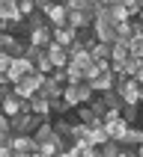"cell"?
Wrapping results in <instances>:
<instances>
[{
  "label": "cell",
  "instance_id": "6da1fadb",
  "mask_svg": "<svg viewBox=\"0 0 143 157\" xmlns=\"http://www.w3.org/2000/svg\"><path fill=\"white\" fill-rule=\"evenodd\" d=\"M27 71H33V59L30 56H12V62L6 68V77H9V83H18Z\"/></svg>",
  "mask_w": 143,
  "mask_h": 157
},
{
  "label": "cell",
  "instance_id": "7a4b0ae2",
  "mask_svg": "<svg viewBox=\"0 0 143 157\" xmlns=\"http://www.w3.org/2000/svg\"><path fill=\"white\" fill-rule=\"evenodd\" d=\"M66 3H48V6H42V15L45 21H48V27H63L66 24Z\"/></svg>",
  "mask_w": 143,
  "mask_h": 157
},
{
  "label": "cell",
  "instance_id": "3957f363",
  "mask_svg": "<svg viewBox=\"0 0 143 157\" xmlns=\"http://www.w3.org/2000/svg\"><path fill=\"white\" fill-rule=\"evenodd\" d=\"M66 24L75 27V30H84V27H92V15L84 12V9H69L66 12Z\"/></svg>",
  "mask_w": 143,
  "mask_h": 157
},
{
  "label": "cell",
  "instance_id": "277c9868",
  "mask_svg": "<svg viewBox=\"0 0 143 157\" xmlns=\"http://www.w3.org/2000/svg\"><path fill=\"white\" fill-rule=\"evenodd\" d=\"M45 51H48V59H51V65H54V68H63V65H69V51H66L63 44L51 42L48 48H45Z\"/></svg>",
  "mask_w": 143,
  "mask_h": 157
},
{
  "label": "cell",
  "instance_id": "5b68a950",
  "mask_svg": "<svg viewBox=\"0 0 143 157\" xmlns=\"http://www.w3.org/2000/svg\"><path fill=\"white\" fill-rule=\"evenodd\" d=\"M75 27H69V24H63V27H51V36H54V42L57 44H63V48H69L72 42H75Z\"/></svg>",
  "mask_w": 143,
  "mask_h": 157
},
{
  "label": "cell",
  "instance_id": "8992f818",
  "mask_svg": "<svg viewBox=\"0 0 143 157\" xmlns=\"http://www.w3.org/2000/svg\"><path fill=\"white\" fill-rule=\"evenodd\" d=\"M89 83H92V89H96V95H101V92H107V89H113L116 74H113V71H101V74H96Z\"/></svg>",
  "mask_w": 143,
  "mask_h": 157
},
{
  "label": "cell",
  "instance_id": "52a82bcc",
  "mask_svg": "<svg viewBox=\"0 0 143 157\" xmlns=\"http://www.w3.org/2000/svg\"><path fill=\"white\" fill-rule=\"evenodd\" d=\"M39 95H45L48 101H54V98H63V83L60 80H54L51 74L45 77V83L39 86Z\"/></svg>",
  "mask_w": 143,
  "mask_h": 157
},
{
  "label": "cell",
  "instance_id": "ba28073f",
  "mask_svg": "<svg viewBox=\"0 0 143 157\" xmlns=\"http://www.w3.org/2000/svg\"><path fill=\"white\" fill-rule=\"evenodd\" d=\"M30 110H33L36 116H42V119H51V101H48V98L45 95H39V92H36L33 98H30Z\"/></svg>",
  "mask_w": 143,
  "mask_h": 157
},
{
  "label": "cell",
  "instance_id": "9c48e42d",
  "mask_svg": "<svg viewBox=\"0 0 143 157\" xmlns=\"http://www.w3.org/2000/svg\"><path fill=\"white\" fill-rule=\"evenodd\" d=\"M0 18H6L9 24L24 21V18H21V12H18V0H0Z\"/></svg>",
  "mask_w": 143,
  "mask_h": 157
},
{
  "label": "cell",
  "instance_id": "30bf717a",
  "mask_svg": "<svg viewBox=\"0 0 143 157\" xmlns=\"http://www.w3.org/2000/svg\"><path fill=\"white\" fill-rule=\"evenodd\" d=\"M27 42H33V44H42V48H48V44L54 42L51 27L45 24V27H39V30H30V33H27Z\"/></svg>",
  "mask_w": 143,
  "mask_h": 157
},
{
  "label": "cell",
  "instance_id": "8fae6325",
  "mask_svg": "<svg viewBox=\"0 0 143 157\" xmlns=\"http://www.w3.org/2000/svg\"><path fill=\"white\" fill-rule=\"evenodd\" d=\"M21 107H24V101H21V98H18L15 92H9V95L3 98V101H0V110H3L6 116H15V113H21Z\"/></svg>",
  "mask_w": 143,
  "mask_h": 157
},
{
  "label": "cell",
  "instance_id": "7c38bea8",
  "mask_svg": "<svg viewBox=\"0 0 143 157\" xmlns=\"http://www.w3.org/2000/svg\"><path fill=\"white\" fill-rule=\"evenodd\" d=\"M98 157H122V142L119 140H107L98 145Z\"/></svg>",
  "mask_w": 143,
  "mask_h": 157
},
{
  "label": "cell",
  "instance_id": "4fadbf2b",
  "mask_svg": "<svg viewBox=\"0 0 143 157\" xmlns=\"http://www.w3.org/2000/svg\"><path fill=\"white\" fill-rule=\"evenodd\" d=\"M119 116H122V122L137 124V119H140V104H122L119 107Z\"/></svg>",
  "mask_w": 143,
  "mask_h": 157
},
{
  "label": "cell",
  "instance_id": "5bb4252c",
  "mask_svg": "<svg viewBox=\"0 0 143 157\" xmlns=\"http://www.w3.org/2000/svg\"><path fill=\"white\" fill-rule=\"evenodd\" d=\"M101 101L107 104V110H119V107H122V95H119V89H107V92H101Z\"/></svg>",
  "mask_w": 143,
  "mask_h": 157
},
{
  "label": "cell",
  "instance_id": "9a60e30c",
  "mask_svg": "<svg viewBox=\"0 0 143 157\" xmlns=\"http://www.w3.org/2000/svg\"><path fill=\"white\" fill-rule=\"evenodd\" d=\"M110 44H113V42H98V39H96V44L89 48L92 59H110Z\"/></svg>",
  "mask_w": 143,
  "mask_h": 157
},
{
  "label": "cell",
  "instance_id": "2e32d148",
  "mask_svg": "<svg viewBox=\"0 0 143 157\" xmlns=\"http://www.w3.org/2000/svg\"><path fill=\"white\" fill-rule=\"evenodd\" d=\"M110 140V133L104 131V124H92V133H89V142L92 145H101V142Z\"/></svg>",
  "mask_w": 143,
  "mask_h": 157
},
{
  "label": "cell",
  "instance_id": "e0dca14e",
  "mask_svg": "<svg viewBox=\"0 0 143 157\" xmlns=\"http://www.w3.org/2000/svg\"><path fill=\"white\" fill-rule=\"evenodd\" d=\"M80 80H84V71L69 62V65H66V83H80Z\"/></svg>",
  "mask_w": 143,
  "mask_h": 157
},
{
  "label": "cell",
  "instance_id": "ac0fdd59",
  "mask_svg": "<svg viewBox=\"0 0 143 157\" xmlns=\"http://www.w3.org/2000/svg\"><path fill=\"white\" fill-rule=\"evenodd\" d=\"M42 53H45V48H42V44H33V42H27V48H24V56H30V59H39V56H42Z\"/></svg>",
  "mask_w": 143,
  "mask_h": 157
},
{
  "label": "cell",
  "instance_id": "d6986e66",
  "mask_svg": "<svg viewBox=\"0 0 143 157\" xmlns=\"http://www.w3.org/2000/svg\"><path fill=\"white\" fill-rule=\"evenodd\" d=\"M36 0H18V12H21V18H27L30 12H36Z\"/></svg>",
  "mask_w": 143,
  "mask_h": 157
},
{
  "label": "cell",
  "instance_id": "ffe728a7",
  "mask_svg": "<svg viewBox=\"0 0 143 157\" xmlns=\"http://www.w3.org/2000/svg\"><path fill=\"white\" fill-rule=\"evenodd\" d=\"M116 39H131V21H119L116 24Z\"/></svg>",
  "mask_w": 143,
  "mask_h": 157
},
{
  "label": "cell",
  "instance_id": "44dd1931",
  "mask_svg": "<svg viewBox=\"0 0 143 157\" xmlns=\"http://www.w3.org/2000/svg\"><path fill=\"white\" fill-rule=\"evenodd\" d=\"M119 3H122V6H125V12H128V15H137V12H140V3H137V0H119Z\"/></svg>",
  "mask_w": 143,
  "mask_h": 157
},
{
  "label": "cell",
  "instance_id": "7402d4cb",
  "mask_svg": "<svg viewBox=\"0 0 143 157\" xmlns=\"http://www.w3.org/2000/svg\"><path fill=\"white\" fill-rule=\"evenodd\" d=\"M9 62H12V56L0 51V71H6V68H9Z\"/></svg>",
  "mask_w": 143,
  "mask_h": 157
},
{
  "label": "cell",
  "instance_id": "603a6c76",
  "mask_svg": "<svg viewBox=\"0 0 143 157\" xmlns=\"http://www.w3.org/2000/svg\"><path fill=\"white\" fill-rule=\"evenodd\" d=\"M134 80H137V83H143V65L137 68V74H134Z\"/></svg>",
  "mask_w": 143,
  "mask_h": 157
},
{
  "label": "cell",
  "instance_id": "cb8c5ba5",
  "mask_svg": "<svg viewBox=\"0 0 143 157\" xmlns=\"http://www.w3.org/2000/svg\"><path fill=\"white\" fill-rule=\"evenodd\" d=\"M48 3H54V0H36V6L42 9V6H48Z\"/></svg>",
  "mask_w": 143,
  "mask_h": 157
},
{
  "label": "cell",
  "instance_id": "d4e9b609",
  "mask_svg": "<svg viewBox=\"0 0 143 157\" xmlns=\"http://www.w3.org/2000/svg\"><path fill=\"white\" fill-rule=\"evenodd\" d=\"M134 18H137V21H140V24H143V9H140V12H137V15H134Z\"/></svg>",
  "mask_w": 143,
  "mask_h": 157
},
{
  "label": "cell",
  "instance_id": "484cf974",
  "mask_svg": "<svg viewBox=\"0 0 143 157\" xmlns=\"http://www.w3.org/2000/svg\"><path fill=\"white\" fill-rule=\"evenodd\" d=\"M137 124H140V128H143V113H140V119H137Z\"/></svg>",
  "mask_w": 143,
  "mask_h": 157
},
{
  "label": "cell",
  "instance_id": "4316f807",
  "mask_svg": "<svg viewBox=\"0 0 143 157\" xmlns=\"http://www.w3.org/2000/svg\"><path fill=\"white\" fill-rule=\"evenodd\" d=\"M140 104H143V83H140Z\"/></svg>",
  "mask_w": 143,
  "mask_h": 157
},
{
  "label": "cell",
  "instance_id": "83f0119b",
  "mask_svg": "<svg viewBox=\"0 0 143 157\" xmlns=\"http://www.w3.org/2000/svg\"><path fill=\"white\" fill-rule=\"evenodd\" d=\"M137 3H140V9H143V0H137Z\"/></svg>",
  "mask_w": 143,
  "mask_h": 157
}]
</instances>
